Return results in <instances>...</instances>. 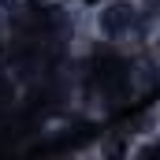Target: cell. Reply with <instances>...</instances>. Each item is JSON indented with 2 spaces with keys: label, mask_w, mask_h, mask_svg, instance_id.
I'll return each mask as SVG.
<instances>
[{
  "label": "cell",
  "mask_w": 160,
  "mask_h": 160,
  "mask_svg": "<svg viewBox=\"0 0 160 160\" xmlns=\"http://www.w3.org/2000/svg\"><path fill=\"white\" fill-rule=\"evenodd\" d=\"M145 22H149V15L142 11V0H104V4L89 15L93 38L108 41V45L130 41L138 30H145Z\"/></svg>",
  "instance_id": "1"
}]
</instances>
